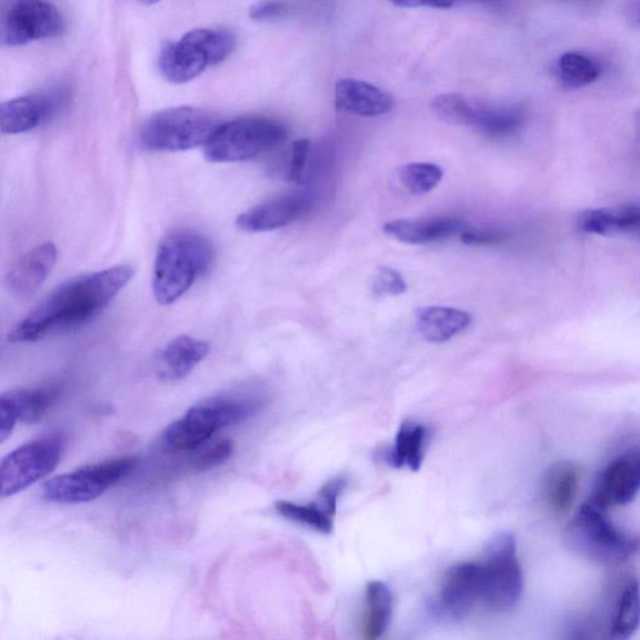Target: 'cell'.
<instances>
[{"instance_id":"obj_1","label":"cell","mask_w":640,"mask_h":640,"mask_svg":"<svg viewBox=\"0 0 640 640\" xmlns=\"http://www.w3.org/2000/svg\"><path fill=\"white\" fill-rule=\"evenodd\" d=\"M133 267L120 264L67 280L9 333V342L30 343L92 320L127 287Z\"/></svg>"},{"instance_id":"obj_2","label":"cell","mask_w":640,"mask_h":640,"mask_svg":"<svg viewBox=\"0 0 640 640\" xmlns=\"http://www.w3.org/2000/svg\"><path fill=\"white\" fill-rule=\"evenodd\" d=\"M214 248L202 234L176 229L159 243L153 268V294L160 306L182 298L208 272L214 260Z\"/></svg>"},{"instance_id":"obj_3","label":"cell","mask_w":640,"mask_h":640,"mask_svg":"<svg viewBox=\"0 0 640 640\" xmlns=\"http://www.w3.org/2000/svg\"><path fill=\"white\" fill-rule=\"evenodd\" d=\"M263 408V399L253 394H220L187 410L164 430L163 440L174 450H194L214 437L220 429L246 422Z\"/></svg>"},{"instance_id":"obj_4","label":"cell","mask_w":640,"mask_h":640,"mask_svg":"<svg viewBox=\"0 0 640 640\" xmlns=\"http://www.w3.org/2000/svg\"><path fill=\"white\" fill-rule=\"evenodd\" d=\"M219 126L218 118L207 110L170 108L147 120L137 136V146L146 152H183L206 146Z\"/></svg>"},{"instance_id":"obj_5","label":"cell","mask_w":640,"mask_h":640,"mask_svg":"<svg viewBox=\"0 0 640 640\" xmlns=\"http://www.w3.org/2000/svg\"><path fill=\"white\" fill-rule=\"evenodd\" d=\"M287 136L286 127L278 120L237 118L217 128L204 146V156L212 163L246 162L282 144Z\"/></svg>"},{"instance_id":"obj_6","label":"cell","mask_w":640,"mask_h":640,"mask_svg":"<svg viewBox=\"0 0 640 640\" xmlns=\"http://www.w3.org/2000/svg\"><path fill=\"white\" fill-rule=\"evenodd\" d=\"M567 539L580 556L598 564L626 562L639 552V539L618 529L592 500L580 508L567 529Z\"/></svg>"},{"instance_id":"obj_7","label":"cell","mask_w":640,"mask_h":640,"mask_svg":"<svg viewBox=\"0 0 640 640\" xmlns=\"http://www.w3.org/2000/svg\"><path fill=\"white\" fill-rule=\"evenodd\" d=\"M523 584L516 538L500 534L480 562V608L493 614L509 612L522 598Z\"/></svg>"},{"instance_id":"obj_8","label":"cell","mask_w":640,"mask_h":640,"mask_svg":"<svg viewBox=\"0 0 640 640\" xmlns=\"http://www.w3.org/2000/svg\"><path fill=\"white\" fill-rule=\"evenodd\" d=\"M137 457H120L57 476L42 486V496L58 504L92 502L133 472Z\"/></svg>"},{"instance_id":"obj_9","label":"cell","mask_w":640,"mask_h":640,"mask_svg":"<svg viewBox=\"0 0 640 640\" xmlns=\"http://www.w3.org/2000/svg\"><path fill=\"white\" fill-rule=\"evenodd\" d=\"M64 449L62 434H49L13 450L0 466L2 498L13 497L48 477L60 462Z\"/></svg>"},{"instance_id":"obj_10","label":"cell","mask_w":640,"mask_h":640,"mask_svg":"<svg viewBox=\"0 0 640 640\" xmlns=\"http://www.w3.org/2000/svg\"><path fill=\"white\" fill-rule=\"evenodd\" d=\"M66 30L59 10L46 0H16L2 23L3 43L24 46L34 40L57 38Z\"/></svg>"},{"instance_id":"obj_11","label":"cell","mask_w":640,"mask_h":640,"mask_svg":"<svg viewBox=\"0 0 640 640\" xmlns=\"http://www.w3.org/2000/svg\"><path fill=\"white\" fill-rule=\"evenodd\" d=\"M640 493V448L619 454L600 473L592 502L603 509L624 507Z\"/></svg>"},{"instance_id":"obj_12","label":"cell","mask_w":640,"mask_h":640,"mask_svg":"<svg viewBox=\"0 0 640 640\" xmlns=\"http://www.w3.org/2000/svg\"><path fill=\"white\" fill-rule=\"evenodd\" d=\"M62 393V386L50 383L29 389L9 390L0 397V442L13 433L18 422H39Z\"/></svg>"},{"instance_id":"obj_13","label":"cell","mask_w":640,"mask_h":640,"mask_svg":"<svg viewBox=\"0 0 640 640\" xmlns=\"http://www.w3.org/2000/svg\"><path fill=\"white\" fill-rule=\"evenodd\" d=\"M69 102L67 90L30 94L8 100L0 107V128L3 134H22L56 117Z\"/></svg>"},{"instance_id":"obj_14","label":"cell","mask_w":640,"mask_h":640,"mask_svg":"<svg viewBox=\"0 0 640 640\" xmlns=\"http://www.w3.org/2000/svg\"><path fill=\"white\" fill-rule=\"evenodd\" d=\"M436 606L438 613L450 620H463L480 608V562L448 569Z\"/></svg>"},{"instance_id":"obj_15","label":"cell","mask_w":640,"mask_h":640,"mask_svg":"<svg viewBox=\"0 0 640 640\" xmlns=\"http://www.w3.org/2000/svg\"><path fill=\"white\" fill-rule=\"evenodd\" d=\"M310 208L312 200L306 194L278 196L239 214L237 226L248 233L272 232L297 222Z\"/></svg>"},{"instance_id":"obj_16","label":"cell","mask_w":640,"mask_h":640,"mask_svg":"<svg viewBox=\"0 0 640 640\" xmlns=\"http://www.w3.org/2000/svg\"><path fill=\"white\" fill-rule=\"evenodd\" d=\"M212 66V60L200 43L194 30L178 42L169 43L160 52L159 70L170 83L190 82Z\"/></svg>"},{"instance_id":"obj_17","label":"cell","mask_w":640,"mask_h":640,"mask_svg":"<svg viewBox=\"0 0 640 640\" xmlns=\"http://www.w3.org/2000/svg\"><path fill=\"white\" fill-rule=\"evenodd\" d=\"M54 243L46 242L30 249L7 276V287L16 297L28 298L42 287L57 263Z\"/></svg>"},{"instance_id":"obj_18","label":"cell","mask_w":640,"mask_h":640,"mask_svg":"<svg viewBox=\"0 0 640 640\" xmlns=\"http://www.w3.org/2000/svg\"><path fill=\"white\" fill-rule=\"evenodd\" d=\"M464 222L457 217L397 219L383 226V232L397 242L424 246L462 233Z\"/></svg>"},{"instance_id":"obj_19","label":"cell","mask_w":640,"mask_h":640,"mask_svg":"<svg viewBox=\"0 0 640 640\" xmlns=\"http://www.w3.org/2000/svg\"><path fill=\"white\" fill-rule=\"evenodd\" d=\"M334 96L338 110L359 117L384 116L394 106L392 96L358 79H340L336 84Z\"/></svg>"},{"instance_id":"obj_20","label":"cell","mask_w":640,"mask_h":640,"mask_svg":"<svg viewBox=\"0 0 640 640\" xmlns=\"http://www.w3.org/2000/svg\"><path fill=\"white\" fill-rule=\"evenodd\" d=\"M580 232L594 236H628L640 242V204L588 209L577 219Z\"/></svg>"},{"instance_id":"obj_21","label":"cell","mask_w":640,"mask_h":640,"mask_svg":"<svg viewBox=\"0 0 640 640\" xmlns=\"http://www.w3.org/2000/svg\"><path fill=\"white\" fill-rule=\"evenodd\" d=\"M210 352L204 340L192 336H178L160 352L157 373L160 379L180 380L193 372Z\"/></svg>"},{"instance_id":"obj_22","label":"cell","mask_w":640,"mask_h":640,"mask_svg":"<svg viewBox=\"0 0 640 640\" xmlns=\"http://www.w3.org/2000/svg\"><path fill=\"white\" fill-rule=\"evenodd\" d=\"M472 324V316L462 309L430 306L419 308L416 327L420 336L430 343H444Z\"/></svg>"},{"instance_id":"obj_23","label":"cell","mask_w":640,"mask_h":640,"mask_svg":"<svg viewBox=\"0 0 640 640\" xmlns=\"http://www.w3.org/2000/svg\"><path fill=\"white\" fill-rule=\"evenodd\" d=\"M580 469L572 462H559L548 470L543 482L546 503L554 514L572 508L580 484Z\"/></svg>"},{"instance_id":"obj_24","label":"cell","mask_w":640,"mask_h":640,"mask_svg":"<svg viewBox=\"0 0 640 640\" xmlns=\"http://www.w3.org/2000/svg\"><path fill=\"white\" fill-rule=\"evenodd\" d=\"M427 428L417 420L407 419L400 426L394 446L390 448L387 462L398 469L418 472L426 454Z\"/></svg>"},{"instance_id":"obj_25","label":"cell","mask_w":640,"mask_h":640,"mask_svg":"<svg viewBox=\"0 0 640 640\" xmlns=\"http://www.w3.org/2000/svg\"><path fill=\"white\" fill-rule=\"evenodd\" d=\"M489 108V103L454 93L438 96L432 100V110L440 120L477 130L484 123Z\"/></svg>"},{"instance_id":"obj_26","label":"cell","mask_w":640,"mask_h":640,"mask_svg":"<svg viewBox=\"0 0 640 640\" xmlns=\"http://www.w3.org/2000/svg\"><path fill=\"white\" fill-rule=\"evenodd\" d=\"M393 616L392 590L379 580L368 583L366 589V614L362 633L367 640H377L387 632Z\"/></svg>"},{"instance_id":"obj_27","label":"cell","mask_w":640,"mask_h":640,"mask_svg":"<svg viewBox=\"0 0 640 640\" xmlns=\"http://www.w3.org/2000/svg\"><path fill=\"white\" fill-rule=\"evenodd\" d=\"M640 626V584L637 578H629L618 597L609 636L614 639H629Z\"/></svg>"},{"instance_id":"obj_28","label":"cell","mask_w":640,"mask_h":640,"mask_svg":"<svg viewBox=\"0 0 640 640\" xmlns=\"http://www.w3.org/2000/svg\"><path fill=\"white\" fill-rule=\"evenodd\" d=\"M276 510L279 516L290 520V522L312 528L322 534L333 532L336 513L329 510L319 499L317 502L306 506L279 500L276 504Z\"/></svg>"},{"instance_id":"obj_29","label":"cell","mask_w":640,"mask_h":640,"mask_svg":"<svg viewBox=\"0 0 640 640\" xmlns=\"http://www.w3.org/2000/svg\"><path fill=\"white\" fill-rule=\"evenodd\" d=\"M558 77L567 89H579L597 82L600 66L593 58L579 52H567L558 60Z\"/></svg>"},{"instance_id":"obj_30","label":"cell","mask_w":640,"mask_h":640,"mask_svg":"<svg viewBox=\"0 0 640 640\" xmlns=\"http://www.w3.org/2000/svg\"><path fill=\"white\" fill-rule=\"evenodd\" d=\"M443 169L433 163H408L398 169V180L409 194L432 192L443 179Z\"/></svg>"},{"instance_id":"obj_31","label":"cell","mask_w":640,"mask_h":640,"mask_svg":"<svg viewBox=\"0 0 640 640\" xmlns=\"http://www.w3.org/2000/svg\"><path fill=\"white\" fill-rule=\"evenodd\" d=\"M233 442L230 439H210L194 450L192 466L197 470H209L222 466L233 454Z\"/></svg>"},{"instance_id":"obj_32","label":"cell","mask_w":640,"mask_h":640,"mask_svg":"<svg viewBox=\"0 0 640 640\" xmlns=\"http://www.w3.org/2000/svg\"><path fill=\"white\" fill-rule=\"evenodd\" d=\"M407 282L398 270L390 267H378L372 280L374 296H402L407 292Z\"/></svg>"},{"instance_id":"obj_33","label":"cell","mask_w":640,"mask_h":640,"mask_svg":"<svg viewBox=\"0 0 640 640\" xmlns=\"http://www.w3.org/2000/svg\"><path fill=\"white\" fill-rule=\"evenodd\" d=\"M309 150L310 142L308 139H299L292 146V152H290L289 160L288 178L296 184L303 182Z\"/></svg>"},{"instance_id":"obj_34","label":"cell","mask_w":640,"mask_h":640,"mask_svg":"<svg viewBox=\"0 0 640 640\" xmlns=\"http://www.w3.org/2000/svg\"><path fill=\"white\" fill-rule=\"evenodd\" d=\"M290 4L286 0H260L249 9V17L254 20H272L286 16Z\"/></svg>"},{"instance_id":"obj_35","label":"cell","mask_w":640,"mask_h":640,"mask_svg":"<svg viewBox=\"0 0 640 640\" xmlns=\"http://www.w3.org/2000/svg\"><path fill=\"white\" fill-rule=\"evenodd\" d=\"M504 234L498 230H466L462 242L467 246H489L502 242Z\"/></svg>"},{"instance_id":"obj_36","label":"cell","mask_w":640,"mask_h":640,"mask_svg":"<svg viewBox=\"0 0 640 640\" xmlns=\"http://www.w3.org/2000/svg\"><path fill=\"white\" fill-rule=\"evenodd\" d=\"M397 7L403 8H418V7H429L437 9H450L449 0H389Z\"/></svg>"},{"instance_id":"obj_37","label":"cell","mask_w":640,"mask_h":640,"mask_svg":"<svg viewBox=\"0 0 640 640\" xmlns=\"http://www.w3.org/2000/svg\"><path fill=\"white\" fill-rule=\"evenodd\" d=\"M453 7L458 4H482L492 8H502L507 0H452Z\"/></svg>"},{"instance_id":"obj_38","label":"cell","mask_w":640,"mask_h":640,"mask_svg":"<svg viewBox=\"0 0 640 640\" xmlns=\"http://www.w3.org/2000/svg\"><path fill=\"white\" fill-rule=\"evenodd\" d=\"M140 3H143L146 6H154L158 4L160 2V0H139Z\"/></svg>"},{"instance_id":"obj_39","label":"cell","mask_w":640,"mask_h":640,"mask_svg":"<svg viewBox=\"0 0 640 640\" xmlns=\"http://www.w3.org/2000/svg\"><path fill=\"white\" fill-rule=\"evenodd\" d=\"M636 122L638 128L640 129V109L638 110L637 114H636Z\"/></svg>"},{"instance_id":"obj_40","label":"cell","mask_w":640,"mask_h":640,"mask_svg":"<svg viewBox=\"0 0 640 640\" xmlns=\"http://www.w3.org/2000/svg\"><path fill=\"white\" fill-rule=\"evenodd\" d=\"M639 8H640V0H639Z\"/></svg>"}]
</instances>
